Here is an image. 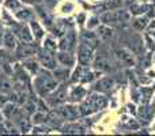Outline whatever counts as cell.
Wrapping results in <instances>:
<instances>
[{
    "label": "cell",
    "instance_id": "cell-1",
    "mask_svg": "<svg viewBox=\"0 0 155 136\" xmlns=\"http://www.w3.org/2000/svg\"><path fill=\"white\" fill-rule=\"evenodd\" d=\"M57 85H59L57 79L46 71L38 72L37 78L34 79V87L40 95H46V94L54 91Z\"/></svg>",
    "mask_w": 155,
    "mask_h": 136
},
{
    "label": "cell",
    "instance_id": "cell-2",
    "mask_svg": "<svg viewBox=\"0 0 155 136\" xmlns=\"http://www.w3.org/2000/svg\"><path fill=\"white\" fill-rule=\"evenodd\" d=\"M106 105H107L106 98H105L102 94L95 93V94H91L90 97H87V98L82 102V105L79 106V112H80V114H83V116L93 114V113L104 109Z\"/></svg>",
    "mask_w": 155,
    "mask_h": 136
},
{
    "label": "cell",
    "instance_id": "cell-3",
    "mask_svg": "<svg viewBox=\"0 0 155 136\" xmlns=\"http://www.w3.org/2000/svg\"><path fill=\"white\" fill-rule=\"evenodd\" d=\"M131 15L132 14L127 10H109L105 14L101 15V21L105 25H127L131 22Z\"/></svg>",
    "mask_w": 155,
    "mask_h": 136
},
{
    "label": "cell",
    "instance_id": "cell-4",
    "mask_svg": "<svg viewBox=\"0 0 155 136\" xmlns=\"http://www.w3.org/2000/svg\"><path fill=\"white\" fill-rule=\"evenodd\" d=\"M95 72L90 71V69L86 68V65H82L80 64L79 67L75 69L72 78H71V83H76V82H82V83H87V82H91V80L95 78Z\"/></svg>",
    "mask_w": 155,
    "mask_h": 136
},
{
    "label": "cell",
    "instance_id": "cell-5",
    "mask_svg": "<svg viewBox=\"0 0 155 136\" xmlns=\"http://www.w3.org/2000/svg\"><path fill=\"white\" fill-rule=\"evenodd\" d=\"M78 59H79V63L82 65H88L91 63V60L94 59V46L88 45L86 42H80Z\"/></svg>",
    "mask_w": 155,
    "mask_h": 136
},
{
    "label": "cell",
    "instance_id": "cell-6",
    "mask_svg": "<svg viewBox=\"0 0 155 136\" xmlns=\"http://www.w3.org/2000/svg\"><path fill=\"white\" fill-rule=\"evenodd\" d=\"M116 57H117L118 61H120L121 64H124L125 67H134V65L136 64L135 55L132 53L129 49H127V48L116 49Z\"/></svg>",
    "mask_w": 155,
    "mask_h": 136
},
{
    "label": "cell",
    "instance_id": "cell-7",
    "mask_svg": "<svg viewBox=\"0 0 155 136\" xmlns=\"http://www.w3.org/2000/svg\"><path fill=\"white\" fill-rule=\"evenodd\" d=\"M38 57H40L41 64H42L46 69H54L57 67L56 65V57H54L53 52L48 51V49H44V51L38 52Z\"/></svg>",
    "mask_w": 155,
    "mask_h": 136
},
{
    "label": "cell",
    "instance_id": "cell-8",
    "mask_svg": "<svg viewBox=\"0 0 155 136\" xmlns=\"http://www.w3.org/2000/svg\"><path fill=\"white\" fill-rule=\"evenodd\" d=\"M76 46V33L75 32H68L65 35H63V38L60 40L59 44V48L61 51H70L72 52Z\"/></svg>",
    "mask_w": 155,
    "mask_h": 136
},
{
    "label": "cell",
    "instance_id": "cell-9",
    "mask_svg": "<svg viewBox=\"0 0 155 136\" xmlns=\"http://www.w3.org/2000/svg\"><path fill=\"white\" fill-rule=\"evenodd\" d=\"M12 120H15V124L19 127L22 132H27L30 129V120L27 117V113L25 112L23 109L22 110H18L15 113V116L12 117Z\"/></svg>",
    "mask_w": 155,
    "mask_h": 136
},
{
    "label": "cell",
    "instance_id": "cell-10",
    "mask_svg": "<svg viewBox=\"0 0 155 136\" xmlns=\"http://www.w3.org/2000/svg\"><path fill=\"white\" fill-rule=\"evenodd\" d=\"M113 87H114V80L110 76L99 79L98 82L95 83V86H94L95 91H98V93H107V91H110Z\"/></svg>",
    "mask_w": 155,
    "mask_h": 136
},
{
    "label": "cell",
    "instance_id": "cell-11",
    "mask_svg": "<svg viewBox=\"0 0 155 136\" xmlns=\"http://www.w3.org/2000/svg\"><path fill=\"white\" fill-rule=\"evenodd\" d=\"M57 112L60 113V116H61L64 120H74V118L78 117V114H79V108H74V106H63L60 108Z\"/></svg>",
    "mask_w": 155,
    "mask_h": 136
},
{
    "label": "cell",
    "instance_id": "cell-12",
    "mask_svg": "<svg viewBox=\"0 0 155 136\" xmlns=\"http://www.w3.org/2000/svg\"><path fill=\"white\" fill-rule=\"evenodd\" d=\"M52 98V105H59L63 104V102L67 101V87L61 86V87H56V91L54 94L51 97Z\"/></svg>",
    "mask_w": 155,
    "mask_h": 136
},
{
    "label": "cell",
    "instance_id": "cell-13",
    "mask_svg": "<svg viewBox=\"0 0 155 136\" xmlns=\"http://www.w3.org/2000/svg\"><path fill=\"white\" fill-rule=\"evenodd\" d=\"M57 59H59V61L61 63L64 67H70V65H74V63H75V57H74L72 52L70 51H61L57 53Z\"/></svg>",
    "mask_w": 155,
    "mask_h": 136
},
{
    "label": "cell",
    "instance_id": "cell-14",
    "mask_svg": "<svg viewBox=\"0 0 155 136\" xmlns=\"http://www.w3.org/2000/svg\"><path fill=\"white\" fill-rule=\"evenodd\" d=\"M98 37L101 38L102 41H109L114 37V30L109 26V25H102V26H98Z\"/></svg>",
    "mask_w": 155,
    "mask_h": 136
},
{
    "label": "cell",
    "instance_id": "cell-15",
    "mask_svg": "<svg viewBox=\"0 0 155 136\" xmlns=\"http://www.w3.org/2000/svg\"><path fill=\"white\" fill-rule=\"evenodd\" d=\"M35 51V48L33 49V46L30 45V42H23L18 45V51H16V55L18 57H30L33 56V52Z\"/></svg>",
    "mask_w": 155,
    "mask_h": 136
},
{
    "label": "cell",
    "instance_id": "cell-16",
    "mask_svg": "<svg viewBox=\"0 0 155 136\" xmlns=\"http://www.w3.org/2000/svg\"><path fill=\"white\" fill-rule=\"evenodd\" d=\"M94 67H95V69H98V71L105 72V71H110L112 69V64H110V61L106 57L98 56L95 59V61H94Z\"/></svg>",
    "mask_w": 155,
    "mask_h": 136
},
{
    "label": "cell",
    "instance_id": "cell-17",
    "mask_svg": "<svg viewBox=\"0 0 155 136\" xmlns=\"http://www.w3.org/2000/svg\"><path fill=\"white\" fill-rule=\"evenodd\" d=\"M11 91H14V87H12V82L10 80V78L7 75H0V93L10 94Z\"/></svg>",
    "mask_w": 155,
    "mask_h": 136
},
{
    "label": "cell",
    "instance_id": "cell-18",
    "mask_svg": "<svg viewBox=\"0 0 155 136\" xmlns=\"http://www.w3.org/2000/svg\"><path fill=\"white\" fill-rule=\"evenodd\" d=\"M98 41H99V37L97 34H94V33H91V32H84L82 34V42L88 44V45L94 46V48L97 46Z\"/></svg>",
    "mask_w": 155,
    "mask_h": 136
},
{
    "label": "cell",
    "instance_id": "cell-19",
    "mask_svg": "<svg viewBox=\"0 0 155 136\" xmlns=\"http://www.w3.org/2000/svg\"><path fill=\"white\" fill-rule=\"evenodd\" d=\"M84 95H86V90L83 87H80V86H78V87L72 88V91H71V94H70V99L72 102L82 101V99L84 98Z\"/></svg>",
    "mask_w": 155,
    "mask_h": 136
},
{
    "label": "cell",
    "instance_id": "cell-20",
    "mask_svg": "<svg viewBox=\"0 0 155 136\" xmlns=\"http://www.w3.org/2000/svg\"><path fill=\"white\" fill-rule=\"evenodd\" d=\"M131 23H132V26H134L135 30H137V32H143V30L147 27L148 21H147V18L139 15V16H136V18H135V21L131 22Z\"/></svg>",
    "mask_w": 155,
    "mask_h": 136
},
{
    "label": "cell",
    "instance_id": "cell-21",
    "mask_svg": "<svg viewBox=\"0 0 155 136\" xmlns=\"http://www.w3.org/2000/svg\"><path fill=\"white\" fill-rule=\"evenodd\" d=\"M18 112V109H16L15 104H12V102H8V104H4V106H3V114L5 116V118H12L14 116H15V113Z\"/></svg>",
    "mask_w": 155,
    "mask_h": 136
},
{
    "label": "cell",
    "instance_id": "cell-22",
    "mask_svg": "<svg viewBox=\"0 0 155 136\" xmlns=\"http://www.w3.org/2000/svg\"><path fill=\"white\" fill-rule=\"evenodd\" d=\"M3 42H4L5 48H8V49L16 48V40H15L12 33H10V32H7L4 35H3Z\"/></svg>",
    "mask_w": 155,
    "mask_h": 136
},
{
    "label": "cell",
    "instance_id": "cell-23",
    "mask_svg": "<svg viewBox=\"0 0 155 136\" xmlns=\"http://www.w3.org/2000/svg\"><path fill=\"white\" fill-rule=\"evenodd\" d=\"M30 26H31L33 32H34V37L37 38V40H41V38L44 37V30L41 29V26H40V25H38V22L31 21V23H30Z\"/></svg>",
    "mask_w": 155,
    "mask_h": 136
},
{
    "label": "cell",
    "instance_id": "cell-24",
    "mask_svg": "<svg viewBox=\"0 0 155 136\" xmlns=\"http://www.w3.org/2000/svg\"><path fill=\"white\" fill-rule=\"evenodd\" d=\"M25 68H27L31 74H38L40 72V67H38V63L34 61V60H27V61L23 63Z\"/></svg>",
    "mask_w": 155,
    "mask_h": 136
},
{
    "label": "cell",
    "instance_id": "cell-25",
    "mask_svg": "<svg viewBox=\"0 0 155 136\" xmlns=\"http://www.w3.org/2000/svg\"><path fill=\"white\" fill-rule=\"evenodd\" d=\"M21 38L23 42H31L33 41V35H31V33H30V30L27 26H23L21 29Z\"/></svg>",
    "mask_w": 155,
    "mask_h": 136
},
{
    "label": "cell",
    "instance_id": "cell-26",
    "mask_svg": "<svg viewBox=\"0 0 155 136\" xmlns=\"http://www.w3.org/2000/svg\"><path fill=\"white\" fill-rule=\"evenodd\" d=\"M46 121V116L44 112H37L33 114V123L37 124V125H41V124H44Z\"/></svg>",
    "mask_w": 155,
    "mask_h": 136
},
{
    "label": "cell",
    "instance_id": "cell-27",
    "mask_svg": "<svg viewBox=\"0 0 155 136\" xmlns=\"http://www.w3.org/2000/svg\"><path fill=\"white\" fill-rule=\"evenodd\" d=\"M44 46H45V49H48V51H51V52H56V49H57V44H56V41L53 40V38H51V37H48V38H45V44H44Z\"/></svg>",
    "mask_w": 155,
    "mask_h": 136
},
{
    "label": "cell",
    "instance_id": "cell-28",
    "mask_svg": "<svg viewBox=\"0 0 155 136\" xmlns=\"http://www.w3.org/2000/svg\"><path fill=\"white\" fill-rule=\"evenodd\" d=\"M146 5H140V4H136V3H132L131 4V8H129V12L131 14H134V15H140V14H143L144 12V10H146Z\"/></svg>",
    "mask_w": 155,
    "mask_h": 136
},
{
    "label": "cell",
    "instance_id": "cell-29",
    "mask_svg": "<svg viewBox=\"0 0 155 136\" xmlns=\"http://www.w3.org/2000/svg\"><path fill=\"white\" fill-rule=\"evenodd\" d=\"M56 71H54V78H56L57 80L59 79H65V78L68 76V69H67V67L65 68H63V69H60V68H54Z\"/></svg>",
    "mask_w": 155,
    "mask_h": 136
},
{
    "label": "cell",
    "instance_id": "cell-30",
    "mask_svg": "<svg viewBox=\"0 0 155 136\" xmlns=\"http://www.w3.org/2000/svg\"><path fill=\"white\" fill-rule=\"evenodd\" d=\"M31 15H33V14H31V11H30V10H27V8H26V10H22V11H19V12L16 14V16H18V18L21 19V21H22V19H23V21H25V19H29Z\"/></svg>",
    "mask_w": 155,
    "mask_h": 136
},
{
    "label": "cell",
    "instance_id": "cell-31",
    "mask_svg": "<svg viewBox=\"0 0 155 136\" xmlns=\"http://www.w3.org/2000/svg\"><path fill=\"white\" fill-rule=\"evenodd\" d=\"M139 114H140V117H143V118H146V120H148L150 118V109H148L147 106H142L139 109Z\"/></svg>",
    "mask_w": 155,
    "mask_h": 136
},
{
    "label": "cell",
    "instance_id": "cell-32",
    "mask_svg": "<svg viewBox=\"0 0 155 136\" xmlns=\"http://www.w3.org/2000/svg\"><path fill=\"white\" fill-rule=\"evenodd\" d=\"M5 5H7L8 8H12V10H16V8L21 7L18 0H7V2H5Z\"/></svg>",
    "mask_w": 155,
    "mask_h": 136
},
{
    "label": "cell",
    "instance_id": "cell-33",
    "mask_svg": "<svg viewBox=\"0 0 155 136\" xmlns=\"http://www.w3.org/2000/svg\"><path fill=\"white\" fill-rule=\"evenodd\" d=\"M64 132H70V134H78V132H82V128L79 127H65V131Z\"/></svg>",
    "mask_w": 155,
    "mask_h": 136
},
{
    "label": "cell",
    "instance_id": "cell-34",
    "mask_svg": "<svg viewBox=\"0 0 155 136\" xmlns=\"http://www.w3.org/2000/svg\"><path fill=\"white\" fill-rule=\"evenodd\" d=\"M7 55H5V52H3V51H0V63L2 61H5L7 60Z\"/></svg>",
    "mask_w": 155,
    "mask_h": 136
},
{
    "label": "cell",
    "instance_id": "cell-35",
    "mask_svg": "<svg viewBox=\"0 0 155 136\" xmlns=\"http://www.w3.org/2000/svg\"><path fill=\"white\" fill-rule=\"evenodd\" d=\"M23 3H27V4H34V3L40 2V0H22Z\"/></svg>",
    "mask_w": 155,
    "mask_h": 136
},
{
    "label": "cell",
    "instance_id": "cell-36",
    "mask_svg": "<svg viewBox=\"0 0 155 136\" xmlns=\"http://www.w3.org/2000/svg\"><path fill=\"white\" fill-rule=\"evenodd\" d=\"M2 37H3V34H2V32H0V44H2Z\"/></svg>",
    "mask_w": 155,
    "mask_h": 136
},
{
    "label": "cell",
    "instance_id": "cell-37",
    "mask_svg": "<svg viewBox=\"0 0 155 136\" xmlns=\"http://www.w3.org/2000/svg\"><path fill=\"white\" fill-rule=\"evenodd\" d=\"M154 102H155V99H154Z\"/></svg>",
    "mask_w": 155,
    "mask_h": 136
}]
</instances>
